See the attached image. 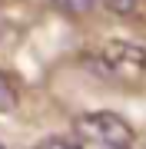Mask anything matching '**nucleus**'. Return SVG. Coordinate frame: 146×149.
I'll return each instance as SVG.
<instances>
[{"label": "nucleus", "mask_w": 146, "mask_h": 149, "mask_svg": "<svg viewBox=\"0 0 146 149\" xmlns=\"http://www.w3.org/2000/svg\"><path fill=\"white\" fill-rule=\"evenodd\" d=\"M93 73H100L103 80H140L146 73V50L136 47V43H103V47L90 50L83 56Z\"/></svg>", "instance_id": "obj_1"}, {"label": "nucleus", "mask_w": 146, "mask_h": 149, "mask_svg": "<svg viewBox=\"0 0 146 149\" xmlns=\"http://www.w3.org/2000/svg\"><path fill=\"white\" fill-rule=\"evenodd\" d=\"M76 136L90 149H133V126L116 113H87L76 119Z\"/></svg>", "instance_id": "obj_2"}, {"label": "nucleus", "mask_w": 146, "mask_h": 149, "mask_svg": "<svg viewBox=\"0 0 146 149\" xmlns=\"http://www.w3.org/2000/svg\"><path fill=\"white\" fill-rule=\"evenodd\" d=\"M17 86L10 83V76L7 73H0V113H10V109H17Z\"/></svg>", "instance_id": "obj_3"}, {"label": "nucleus", "mask_w": 146, "mask_h": 149, "mask_svg": "<svg viewBox=\"0 0 146 149\" xmlns=\"http://www.w3.org/2000/svg\"><path fill=\"white\" fill-rule=\"evenodd\" d=\"M53 7H60L63 13H90L100 0H50Z\"/></svg>", "instance_id": "obj_4"}, {"label": "nucleus", "mask_w": 146, "mask_h": 149, "mask_svg": "<svg viewBox=\"0 0 146 149\" xmlns=\"http://www.w3.org/2000/svg\"><path fill=\"white\" fill-rule=\"evenodd\" d=\"M33 149H83V146H80V143H73V139L53 136V139H43V143H37Z\"/></svg>", "instance_id": "obj_5"}, {"label": "nucleus", "mask_w": 146, "mask_h": 149, "mask_svg": "<svg viewBox=\"0 0 146 149\" xmlns=\"http://www.w3.org/2000/svg\"><path fill=\"white\" fill-rule=\"evenodd\" d=\"M106 10H113V13H133L136 7H140V0H100Z\"/></svg>", "instance_id": "obj_6"}]
</instances>
